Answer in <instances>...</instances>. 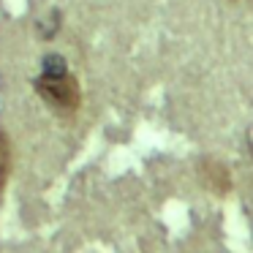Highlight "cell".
Here are the masks:
<instances>
[{"label":"cell","instance_id":"cell-2","mask_svg":"<svg viewBox=\"0 0 253 253\" xmlns=\"http://www.w3.org/2000/svg\"><path fill=\"white\" fill-rule=\"evenodd\" d=\"M8 174H11V142L6 133H0V191L6 188Z\"/></svg>","mask_w":253,"mask_h":253},{"label":"cell","instance_id":"cell-1","mask_svg":"<svg viewBox=\"0 0 253 253\" xmlns=\"http://www.w3.org/2000/svg\"><path fill=\"white\" fill-rule=\"evenodd\" d=\"M36 93L57 115H74L82 104V90L63 55H46L41 60V74L33 82Z\"/></svg>","mask_w":253,"mask_h":253},{"label":"cell","instance_id":"cell-3","mask_svg":"<svg viewBox=\"0 0 253 253\" xmlns=\"http://www.w3.org/2000/svg\"><path fill=\"white\" fill-rule=\"evenodd\" d=\"M39 30H41V36H44L46 41L52 39V36L60 30V11H52L49 14V19H46V25H39Z\"/></svg>","mask_w":253,"mask_h":253}]
</instances>
